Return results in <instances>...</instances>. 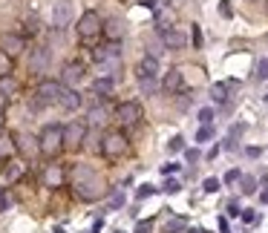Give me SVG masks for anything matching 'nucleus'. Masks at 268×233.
<instances>
[{
	"instance_id": "nucleus-11",
	"label": "nucleus",
	"mask_w": 268,
	"mask_h": 233,
	"mask_svg": "<svg viewBox=\"0 0 268 233\" xmlns=\"http://www.w3.org/2000/svg\"><path fill=\"white\" fill-rule=\"evenodd\" d=\"M12 141H15V147H18V152H21V156H26V158H35V156H41V147H38V138H35V136H29V132H18Z\"/></svg>"
},
{
	"instance_id": "nucleus-32",
	"label": "nucleus",
	"mask_w": 268,
	"mask_h": 233,
	"mask_svg": "<svg viewBox=\"0 0 268 233\" xmlns=\"http://www.w3.org/2000/svg\"><path fill=\"white\" fill-rule=\"evenodd\" d=\"M199 121H202V124H213V110H210V106H202V110H199Z\"/></svg>"
},
{
	"instance_id": "nucleus-23",
	"label": "nucleus",
	"mask_w": 268,
	"mask_h": 233,
	"mask_svg": "<svg viewBox=\"0 0 268 233\" xmlns=\"http://www.w3.org/2000/svg\"><path fill=\"white\" fill-rule=\"evenodd\" d=\"M233 84H213V86H210V98H213V101H225V98H228V90H231Z\"/></svg>"
},
{
	"instance_id": "nucleus-53",
	"label": "nucleus",
	"mask_w": 268,
	"mask_h": 233,
	"mask_svg": "<svg viewBox=\"0 0 268 233\" xmlns=\"http://www.w3.org/2000/svg\"><path fill=\"white\" fill-rule=\"evenodd\" d=\"M116 233H124V230H116Z\"/></svg>"
},
{
	"instance_id": "nucleus-12",
	"label": "nucleus",
	"mask_w": 268,
	"mask_h": 233,
	"mask_svg": "<svg viewBox=\"0 0 268 233\" xmlns=\"http://www.w3.org/2000/svg\"><path fill=\"white\" fill-rule=\"evenodd\" d=\"M136 78H139V84L144 81H156L159 78V58H141L139 60V66H136Z\"/></svg>"
},
{
	"instance_id": "nucleus-25",
	"label": "nucleus",
	"mask_w": 268,
	"mask_h": 233,
	"mask_svg": "<svg viewBox=\"0 0 268 233\" xmlns=\"http://www.w3.org/2000/svg\"><path fill=\"white\" fill-rule=\"evenodd\" d=\"M210 138H213V124H202L199 132H196V141H199V144H208Z\"/></svg>"
},
{
	"instance_id": "nucleus-14",
	"label": "nucleus",
	"mask_w": 268,
	"mask_h": 233,
	"mask_svg": "<svg viewBox=\"0 0 268 233\" xmlns=\"http://www.w3.org/2000/svg\"><path fill=\"white\" fill-rule=\"evenodd\" d=\"M84 64L81 60H70V64H64V70H61V81L64 84H81L84 81Z\"/></svg>"
},
{
	"instance_id": "nucleus-4",
	"label": "nucleus",
	"mask_w": 268,
	"mask_h": 233,
	"mask_svg": "<svg viewBox=\"0 0 268 233\" xmlns=\"http://www.w3.org/2000/svg\"><path fill=\"white\" fill-rule=\"evenodd\" d=\"M87 124L84 121H70L64 127V150H81L84 147V138H87Z\"/></svg>"
},
{
	"instance_id": "nucleus-50",
	"label": "nucleus",
	"mask_w": 268,
	"mask_h": 233,
	"mask_svg": "<svg viewBox=\"0 0 268 233\" xmlns=\"http://www.w3.org/2000/svg\"><path fill=\"white\" fill-rule=\"evenodd\" d=\"M259 202H262V204H268V187L262 190V193H259Z\"/></svg>"
},
{
	"instance_id": "nucleus-46",
	"label": "nucleus",
	"mask_w": 268,
	"mask_h": 233,
	"mask_svg": "<svg viewBox=\"0 0 268 233\" xmlns=\"http://www.w3.org/2000/svg\"><path fill=\"white\" fill-rule=\"evenodd\" d=\"M185 156H187V162H199V150H187Z\"/></svg>"
},
{
	"instance_id": "nucleus-22",
	"label": "nucleus",
	"mask_w": 268,
	"mask_h": 233,
	"mask_svg": "<svg viewBox=\"0 0 268 233\" xmlns=\"http://www.w3.org/2000/svg\"><path fill=\"white\" fill-rule=\"evenodd\" d=\"M24 162H6L3 164V173L9 176V178H21V176H24Z\"/></svg>"
},
{
	"instance_id": "nucleus-1",
	"label": "nucleus",
	"mask_w": 268,
	"mask_h": 233,
	"mask_svg": "<svg viewBox=\"0 0 268 233\" xmlns=\"http://www.w3.org/2000/svg\"><path fill=\"white\" fill-rule=\"evenodd\" d=\"M72 187L78 190L81 198H90V202L104 196V182H101L98 173H95L93 167H87V164H75V167H72Z\"/></svg>"
},
{
	"instance_id": "nucleus-3",
	"label": "nucleus",
	"mask_w": 268,
	"mask_h": 233,
	"mask_svg": "<svg viewBox=\"0 0 268 233\" xmlns=\"http://www.w3.org/2000/svg\"><path fill=\"white\" fill-rule=\"evenodd\" d=\"M130 152V138L121 130H107L101 132V156L107 158H121Z\"/></svg>"
},
{
	"instance_id": "nucleus-20",
	"label": "nucleus",
	"mask_w": 268,
	"mask_h": 233,
	"mask_svg": "<svg viewBox=\"0 0 268 233\" xmlns=\"http://www.w3.org/2000/svg\"><path fill=\"white\" fill-rule=\"evenodd\" d=\"M84 147H87L90 152H101V132L90 127L87 130V138H84Z\"/></svg>"
},
{
	"instance_id": "nucleus-36",
	"label": "nucleus",
	"mask_w": 268,
	"mask_h": 233,
	"mask_svg": "<svg viewBox=\"0 0 268 233\" xmlns=\"http://www.w3.org/2000/svg\"><path fill=\"white\" fill-rule=\"evenodd\" d=\"M150 230H153V219H144L136 224V233H150Z\"/></svg>"
},
{
	"instance_id": "nucleus-8",
	"label": "nucleus",
	"mask_w": 268,
	"mask_h": 233,
	"mask_svg": "<svg viewBox=\"0 0 268 233\" xmlns=\"http://www.w3.org/2000/svg\"><path fill=\"white\" fill-rule=\"evenodd\" d=\"M61 92H64V84H61V81H41V84H38L35 98L44 106H49V104H58Z\"/></svg>"
},
{
	"instance_id": "nucleus-51",
	"label": "nucleus",
	"mask_w": 268,
	"mask_h": 233,
	"mask_svg": "<svg viewBox=\"0 0 268 233\" xmlns=\"http://www.w3.org/2000/svg\"><path fill=\"white\" fill-rule=\"evenodd\" d=\"M3 124H6V116H3V110H0V130H3Z\"/></svg>"
},
{
	"instance_id": "nucleus-13",
	"label": "nucleus",
	"mask_w": 268,
	"mask_h": 233,
	"mask_svg": "<svg viewBox=\"0 0 268 233\" xmlns=\"http://www.w3.org/2000/svg\"><path fill=\"white\" fill-rule=\"evenodd\" d=\"M49 66V49L47 46H35L32 55H29V72L32 75H41V72Z\"/></svg>"
},
{
	"instance_id": "nucleus-6",
	"label": "nucleus",
	"mask_w": 268,
	"mask_h": 233,
	"mask_svg": "<svg viewBox=\"0 0 268 233\" xmlns=\"http://www.w3.org/2000/svg\"><path fill=\"white\" fill-rule=\"evenodd\" d=\"M26 40L21 32H0V52L3 55H9V58H18L21 52H24Z\"/></svg>"
},
{
	"instance_id": "nucleus-37",
	"label": "nucleus",
	"mask_w": 268,
	"mask_h": 233,
	"mask_svg": "<svg viewBox=\"0 0 268 233\" xmlns=\"http://www.w3.org/2000/svg\"><path fill=\"white\" fill-rule=\"evenodd\" d=\"M239 178H242L239 170H228V173H225V184H233V182H239Z\"/></svg>"
},
{
	"instance_id": "nucleus-49",
	"label": "nucleus",
	"mask_w": 268,
	"mask_h": 233,
	"mask_svg": "<svg viewBox=\"0 0 268 233\" xmlns=\"http://www.w3.org/2000/svg\"><path fill=\"white\" fill-rule=\"evenodd\" d=\"M6 104H9V95L0 92V110H6Z\"/></svg>"
},
{
	"instance_id": "nucleus-38",
	"label": "nucleus",
	"mask_w": 268,
	"mask_h": 233,
	"mask_svg": "<svg viewBox=\"0 0 268 233\" xmlns=\"http://www.w3.org/2000/svg\"><path fill=\"white\" fill-rule=\"evenodd\" d=\"M228 216H239V213H242V208H239V202H236V198H233V202H228Z\"/></svg>"
},
{
	"instance_id": "nucleus-42",
	"label": "nucleus",
	"mask_w": 268,
	"mask_h": 233,
	"mask_svg": "<svg viewBox=\"0 0 268 233\" xmlns=\"http://www.w3.org/2000/svg\"><path fill=\"white\" fill-rule=\"evenodd\" d=\"M245 132V124H233L231 127V136H228V138H236V136H242Z\"/></svg>"
},
{
	"instance_id": "nucleus-9",
	"label": "nucleus",
	"mask_w": 268,
	"mask_h": 233,
	"mask_svg": "<svg viewBox=\"0 0 268 233\" xmlns=\"http://www.w3.org/2000/svg\"><path fill=\"white\" fill-rule=\"evenodd\" d=\"M72 14H75V3L72 0H58L55 6H52V26L55 29H67L72 20Z\"/></svg>"
},
{
	"instance_id": "nucleus-16",
	"label": "nucleus",
	"mask_w": 268,
	"mask_h": 233,
	"mask_svg": "<svg viewBox=\"0 0 268 233\" xmlns=\"http://www.w3.org/2000/svg\"><path fill=\"white\" fill-rule=\"evenodd\" d=\"M81 104H84L81 92H78V90H70V86H67V90L61 92V98H58V106L61 110H67V112H75Z\"/></svg>"
},
{
	"instance_id": "nucleus-44",
	"label": "nucleus",
	"mask_w": 268,
	"mask_h": 233,
	"mask_svg": "<svg viewBox=\"0 0 268 233\" xmlns=\"http://www.w3.org/2000/svg\"><path fill=\"white\" fill-rule=\"evenodd\" d=\"M239 216H242L245 222H256V213H254V210H242Z\"/></svg>"
},
{
	"instance_id": "nucleus-27",
	"label": "nucleus",
	"mask_w": 268,
	"mask_h": 233,
	"mask_svg": "<svg viewBox=\"0 0 268 233\" xmlns=\"http://www.w3.org/2000/svg\"><path fill=\"white\" fill-rule=\"evenodd\" d=\"M239 182H242V193H245V196H251V193L256 190V178H254V176H242Z\"/></svg>"
},
{
	"instance_id": "nucleus-26",
	"label": "nucleus",
	"mask_w": 268,
	"mask_h": 233,
	"mask_svg": "<svg viewBox=\"0 0 268 233\" xmlns=\"http://www.w3.org/2000/svg\"><path fill=\"white\" fill-rule=\"evenodd\" d=\"M15 90H18V81H15V78H9V75H3V78H0V92H3V95H12Z\"/></svg>"
},
{
	"instance_id": "nucleus-54",
	"label": "nucleus",
	"mask_w": 268,
	"mask_h": 233,
	"mask_svg": "<svg viewBox=\"0 0 268 233\" xmlns=\"http://www.w3.org/2000/svg\"><path fill=\"white\" fill-rule=\"evenodd\" d=\"M202 233H208V230H202Z\"/></svg>"
},
{
	"instance_id": "nucleus-15",
	"label": "nucleus",
	"mask_w": 268,
	"mask_h": 233,
	"mask_svg": "<svg viewBox=\"0 0 268 233\" xmlns=\"http://www.w3.org/2000/svg\"><path fill=\"white\" fill-rule=\"evenodd\" d=\"M159 38H162V46L164 49H182L185 46V35L179 32V29H159Z\"/></svg>"
},
{
	"instance_id": "nucleus-34",
	"label": "nucleus",
	"mask_w": 268,
	"mask_h": 233,
	"mask_svg": "<svg viewBox=\"0 0 268 233\" xmlns=\"http://www.w3.org/2000/svg\"><path fill=\"white\" fill-rule=\"evenodd\" d=\"M190 32H193V49H202V29L193 24V26H190Z\"/></svg>"
},
{
	"instance_id": "nucleus-28",
	"label": "nucleus",
	"mask_w": 268,
	"mask_h": 233,
	"mask_svg": "<svg viewBox=\"0 0 268 233\" xmlns=\"http://www.w3.org/2000/svg\"><path fill=\"white\" fill-rule=\"evenodd\" d=\"M256 81H268V58L256 60Z\"/></svg>"
},
{
	"instance_id": "nucleus-40",
	"label": "nucleus",
	"mask_w": 268,
	"mask_h": 233,
	"mask_svg": "<svg viewBox=\"0 0 268 233\" xmlns=\"http://www.w3.org/2000/svg\"><path fill=\"white\" fill-rule=\"evenodd\" d=\"M6 162H9V147H6V141L0 138V167H3Z\"/></svg>"
},
{
	"instance_id": "nucleus-52",
	"label": "nucleus",
	"mask_w": 268,
	"mask_h": 233,
	"mask_svg": "<svg viewBox=\"0 0 268 233\" xmlns=\"http://www.w3.org/2000/svg\"><path fill=\"white\" fill-rule=\"evenodd\" d=\"M187 233H202V230H199V228H193V230H187Z\"/></svg>"
},
{
	"instance_id": "nucleus-7",
	"label": "nucleus",
	"mask_w": 268,
	"mask_h": 233,
	"mask_svg": "<svg viewBox=\"0 0 268 233\" xmlns=\"http://www.w3.org/2000/svg\"><path fill=\"white\" fill-rule=\"evenodd\" d=\"M107 121H110V110H107V104L101 101V98H93L90 101V110H87V127H104Z\"/></svg>"
},
{
	"instance_id": "nucleus-2",
	"label": "nucleus",
	"mask_w": 268,
	"mask_h": 233,
	"mask_svg": "<svg viewBox=\"0 0 268 233\" xmlns=\"http://www.w3.org/2000/svg\"><path fill=\"white\" fill-rule=\"evenodd\" d=\"M38 147L44 158H55L64 152V124H47L38 136Z\"/></svg>"
},
{
	"instance_id": "nucleus-24",
	"label": "nucleus",
	"mask_w": 268,
	"mask_h": 233,
	"mask_svg": "<svg viewBox=\"0 0 268 233\" xmlns=\"http://www.w3.org/2000/svg\"><path fill=\"white\" fill-rule=\"evenodd\" d=\"M185 228H187V219H182V216H179V219H170V222H167L162 230H164V233H179V230H185Z\"/></svg>"
},
{
	"instance_id": "nucleus-48",
	"label": "nucleus",
	"mask_w": 268,
	"mask_h": 233,
	"mask_svg": "<svg viewBox=\"0 0 268 233\" xmlns=\"http://www.w3.org/2000/svg\"><path fill=\"white\" fill-rule=\"evenodd\" d=\"M219 230L222 233H231V228H228V222H225V219H219Z\"/></svg>"
},
{
	"instance_id": "nucleus-33",
	"label": "nucleus",
	"mask_w": 268,
	"mask_h": 233,
	"mask_svg": "<svg viewBox=\"0 0 268 233\" xmlns=\"http://www.w3.org/2000/svg\"><path fill=\"white\" fill-rule=\"evenodd\" d=\"M164 193H179V190H182V184H179V182H176V178H167V182H164V187H162Z\"/></svg>"
},
{
	"instance_id": "nucleus-5",
	"label": "nucleus",
	"mask_w": 268,
	"mask_h": 233,
	"mask_svg": "<svg viewBox=\"0 0 268 233\" xmlns=\"http://www.w3.org/2000/svg\"><path fill=\"white\" fill-rule=\"evenodd\" d=\"M101 26H104V20L98 18V12H84L81 18H78V35H81V40L98 38L101 35Z\"/></svg>"
},
{
	"instance_id": "nucleus-18",
	"label": "nucleus",
	"mask_w": 268,
	"mask_h": 233,
	"mask_svg": "<svg viewBox=\"0 0 268 233\" xmlns=\"http://www.w3.org/2000/svg\"><path fill=\"white\" fill-rule=\"evenodd\" d=\"M113 90H116V81H113V78H95L93 81V95H98V98L113 95Z\"/></svg>"
},
{
	"instance_id": "nucleus-41",
	"label": "nucleus",
	"mask_w": 268,
	"mask_h": 233,
	"mask_svg": "<svg viewBox=\"0 0 268 233\" xmlns=\"http://www.w3.org/2000/svg\"><path fill=\"white\" fill-rule=\"evenodd\" d=\"M153 193H156V190H153V184H144L139 193H136V198H147V196H153Z\"/></svg>"
},
{
	"instance_id": "nucleus-30",
	"label": "nucleus",
	"mask_w": 268,
	"mask_h": 233,
	"mask_svg": "<svg viewBox=\"0 0 268 233\" xmlns=\"http://www.w3.org/2000/svg\"><path fill=\"white\" fill-rule=\"evenodd\" d=\"M9 72H12V58L0 52V78H3V75H9Z\"/></svg>"
},
{
	"instance_id": "nucleus-43",
	"label": "nucleus",
	"mask_w": 268,
	"mask_h": 233,
	"mask_svg": "<svg viewBox=\"0 0 268 233\" xmlns=\"http://www.w3.org/2000/svg\"><path fill=\"white\" fill-rule=\"evenodd\" d=\"M219 14H222V18H231V6H228V0H222V6H219Z\"/></svg>"
},
{
	"instance_id": "nucleus-31",
	"label": "nucleus",
	"mask_w": 268,
	"mask_h": 233,
	"mask_svg": "<svg viewBox=\"0 0 268 233\" xmlns=\"http://www.w3.org/2000/svg\"><path fill=\"white\" fill-rule=\"evenodd\" d=\"M167 150H170V152L185 150V138H182V136H173V138H170V144H167Z\"/></svg>"
},
{
	"instance_id": "nucleus-35",
	"label": "nucleus",
	"mask_w": 268,
	"mask_h": 233,
	"mask_svg": "<svg viewBox=\"0 0 268 233\" xmlns=\"http://www.w3.org/2000/svg\"><path fill=\"white\" fill-rule=\"evenodd\" d=\"M205 193H216V190H219V178H205Z\"/></svg>"
},
{
	"instance_id": "nucleus-45",
	"label": "nucleus",
	"mask_w": 268,
	"mask_h": 233,
	"mask_svg": "<svg viewBox=\"0 0 268 233\" xmlns=\"http://www.w3.org/2000/svg\"><path fill=\"white\" fill-rule=\"evenodd\" d=\"M176 170H179V164H164V167H162V173H164V176L176 173Z\"/></svg>"
},
{
	"instance_id": "nucleus-39",
	"label": "nucleus",
	"mask_w": 268,
	"mask_h": 233,
	"mask_svg": "<svg viewBox=\"0 0 268 233\" xmlns=\"http://www.w3.org/2000/svg\"><path fill=\"white\" fill-rule=\"evenodd\" d=\"M121 204H124V193H121V190H118L116 196L110 198V208H113V210H118V208H121Z\"/></svg>"
},
{
	"instance_id": "nucleus-10",
	"label": "nucleus",
	"mask_w": 268,
	"mask_h": 233,
	"mask_svg": "<svg viewBox=\"0 0 268 233\" xmlns=\"http://www.w3.org/2000/svg\"><path fill=\"white\" fill-rule=\"evenodd\" d=\"M139 118H141L139 101H121V104L116 106V121H121V124H136Z\"/></svg>"
},
{
	"instance_id": "nucleus-29",
	"label": "nucleus",
	"mask_w": 268,
	"mask_h": 233,
	"mask_svg": "<svg viewBox=\"0 0 268 233\" xmlns=\"http://www.w3.org/2000/svg\"><path fill=\"white\" fill-rule=\"evenodd\" d=\"M9 208H12V196L6 193V187H0V213H6Z\"/></svg>"
},
{
	"instance_id": "nucleus-19",
	"label": "nucleus",
	"mask_w": 268,
	"mask_h": 233,
	"mask_svg": "<svg viewBox=\"0 0 268 233\" xmlns=\"http://www.w3.org/2000/svg\"><path fill=\"white\" fill-rule=\"evenodd\" d=\"M101 32H104L110 40H121V35H124V26H121V20H107V24L101 26Z\"/></svg>"
},
{
	"instance_id": "nucleus-17",
	"label": "nucleus",
	"mask_w": 268,
	"mask_h": 233,
	"mask_svg": "<svg viewBox=\"0 0 268 233\" xmlns=\"http://www.w3.org/2000/svg\"><path fill=\"white\" fill-rule=\"evenodd\" d=\"M162 90L167 95L179 92L182 90V70H167V75H164V81H162Z\"/></svg>"
},
{
	"instance_id": "nucleus-21",
	"label": "nucleus",
	"mask_w": 268,
	"mask_h": 233,
	"mask_svg": "<svg viewBox=\"0 0 268 233\" xmlns=\"http://www.w3.org/2000/svg\"><path fill=\"white\" fill-rule=\"evenodd\" d=\"M64 176H67V170H64V167H55V164H49L47 173H44V178H47L52 187H61V178H64Z\"/></svg>"
},
{
	"instance_id": "nucleus-47",
	"label": "nucleus",
	"mask_w": 268,
	"mask_h": 233,
	"mask_svg": "<svg viewBox=\"0 0 268 233\" xmlns=\"http://www.w3.org/2000/svg\"><path fill=\"white\" fill-rule=\"evenodd\" d=\"M245 152H248L251 158H256V156H259V147H248V150H245Z\"/></svg>"
}]
</instances>
